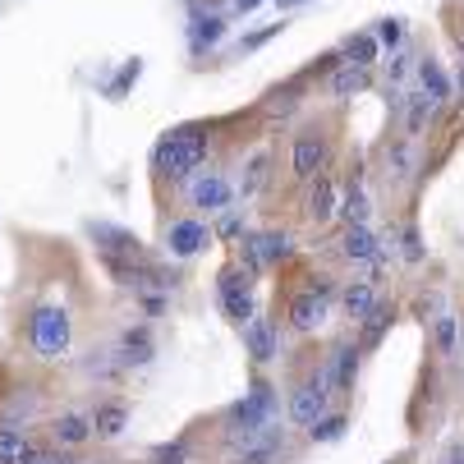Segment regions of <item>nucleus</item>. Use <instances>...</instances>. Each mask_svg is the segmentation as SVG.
I'll use <instances>...</instances> for the list:
<instances>
[{
	"label": "nucleus",
	"instance_id": "1",
	"mask_svg": "<svg viewBox=\"0 0 464 464\" xmlns=\"http://www.w3.org/2000/svg\"><path fill=\"white\" fill-rule=\"evenodd\" d=\"M276 423H281V391H276V382L262 368H253V386L244 391V401L226 405L221 419H217L221 441L230 450V446H244V441H253L262 432H272Z\"/></svg>",
	"mask_w": 464,
	"mask_h": 464
},
{
	"label": "nucleus",
	"instance_id": "2",
	"mask_svg": "<svg viewBox=\"0 0 464 464\" xmlns=\"http://www.w3.org/2000/svg\"><path fill=\"white\" fill-rule=\"evenodd\" d=\"M208 152H212V129L208 124H179L152 148V170H157V179L179 184L193 170H203Z\"/></svg>",
	"mask_w": 464,
	"mask_h": 464
},
{
	"label": "nucleus",
	"instance_id": "3",
	"mask_svg": "<svg viewBox=\"0 0 464 464\" xmlns=\"http://www.w3.org/2000/svg\"><path fill=\"white\" fill-rule=\"evenodd\" d=\"M331 382H326V368H322V359H313V363H304L299 368V377L290 382V401H285V419L295 423V428H313L326 410H331Z\"/></svg>",
	"mask_w": 464,
	"mask_h": 464
},
{
	"label": "nucleus",
	"instance_id": "4",
	"mask_svg": "<svg viewBox=\"0 0 464 464\" xmlns=\"http://www.w3.org/2000/svg\"><path fill=\"white\" fill-rule=\"evenodd\" d=\"M70 336H74V322L60 304H37L28 313V350L42 363H55V359L70 354Z\"/></svg>",
	"mask_w": 464,
	"mask_h": 464
},
{
	"label": "nucleus",
	"instance_id": "5",
	"mask_svg": "<svg viewBox=\"0 0 464 464\" xmlns=\"http://www.w3.org/2000/svg\"><path fill=\"white\" fill-rule=\"evenodd\" d=\"M184 198H188V208L198 217H217L235 203V184H230L226 170H193L184 179Z\"/></svg>",
	"mask_w": 464,
	"mask_h": 464
},
{
	"label": "nucleus",
	"instance_id": "6",
	"mask_svg": "<svg viewBox=\"0 0 464 464\" xmlns=\"http://www.w3.org/2000/svg\"><path fill=\"white\" fill-rule=\"evenodd\" d=\"M217 304H221V313L235 326H244L257 313V304H253V276L239 267V262H230V267L217 272Z\"/></svg>",
	"mask_w": 464,
	"mask_h": 464
},
{
	"label": "nucleus",
	"instance_id": "7",
	"mask_svg": "<svg viewBox=\"0 0 464 464\" xmlns=\"http://www.w3.org/2000/svg\"><path fill=\"white\" fill-rule=\"evenodd\" d=\"M239 336H244V354H248L253 368L267 372V368L281 359V326H276V317L253 313V317L239 326Z\"/></svg>",
	"mask_w": 464,
	"mask_h": 464
},
{
	"label": "nucleus",
	"instance_id": "8",
	"mask_svg": "<svg viewBox=\"0 0 464 464\" xmlns=\"http://www.w3.org/2000/svg\"><path fill=\"white\" fill-rule=\"evenodd\" d=\"M359 363H363V350H359L354 336H345V341H336V345L326 350L322 368H326V382H331V395H336V401H350V395H354Z\"/></svg>",
	"mask_w": 464,
	"mask_h": 464
},
{
	"label": "nucleus",
	"instance_id": "9",
	"mask_svg": "<svg viewBox=\"0 0 464 464\" xmlns=\"http://www.w3.org/2000/svg\"><path fill=\"white\" fill-rule=\"evenodd\" d=\"M331 166V139L322 134V129H304V134H295V148H290V175L299 184L326 175Z\"/></svg>",
	"mask_w": 464,
	"mask_h": 464
},
{
	"label": "nucleus",
	"instance_id": "10",
	"mask_svg": "<svg viewBox=\"0 0 464 464\" xmlns=\"http://www.w3.org/2000/svg\"><path fill=\"white\" fill-rule=\"evenodd\" d=\"M326 317H331V299H317V295H308V290H295V295L285 299V326L295 331L299 341L317 336V331L326 326Z\"/></svg>",
	"mask_w": 464,
	"mask_h": 464
},
{
	"label": "nucleus",
	"instance_id": "11",
	"mask_svg": "<svg viewBox=\"0 0 464 464\" xmlns=\"http://www.w3.org/2000/svg\"><path fill=\"white\" fill-rule=\"evenodd\" d=\"M208 244H212V226H208L203 217H179V221L166 226V253H170L175 262L198 257Z\"/></svg>",
	"mask_w": 464,
	"mask_h": 464
},
{
	"label": "nucleus",
	"instance_id": "12",
	"mask_svg": "<svg viewBox=\"0 0 464 464\" xmlns=\"http://www.w3.org/2000/svg\"><path fill=\"white\" fill-rule=\"evenodd\" d=\"M285 455H290V437H285V428L276 423L272 432H262V437H253V441H244V446H230L226 464H281Z\"/></svg>",
	"mask_w": 464,
	"mask_h": 464
},
{
	"label": "nucleus",
	"instance_id": "13",
	"mask_svg": "<svg viewBox=\"0 0 464 464\" xmlns=\"http://www.w3.org/2000/svg\"><path fill=\"white\" fill-rule=\"evenodd\" d=\"M129 419H134V410H129V401H120V395H106V401H97L88 410V423H92V437L97 441H120Z\"/></svg>",
	"mask_w": 464,
	"mask_h": 464
},
{
	"label": "nucleus",
	"instance_id": "14",
	"mask_svg": "<svg viewBox=\"0 0 464 464\" xmlns=\"http://www.w3.org/2000/svg\"><path fill=\"white\" fill-rule=\"evenodd\" d=\"M395 317H401V304L377 295V304H372V308L354 322V326H359V336H354V341H359V350H363V354H368V350H377V345L386 341V331L395 326Z\"/></svg>",
	"mask_w": 464,
	"mask_h": 464
},
{
	"label": "nucleus",
	"instance_id": "15",
	"mask_svg": "<svg viewBox=\"0 0 464 464\" xmlns=\"http://www.w3.org/2000/svg\"><path fill=\"white\" fill-rule=\"evenodd\" d=\"M46 441L60 446V450H83V446L92 441V423H88V414H83V410H64V414H55L51 428H46Z\"/></svg>",
	"mask_w": 464,
	"mask_h": 464
},
{
	"label": "nucleus",
	"instance_id": "16",
	"mask_svg": "<svg viewBox=\"0 0 464 464\" xmlns=\"http://www.w3.org/2000/svg\"><path fill=\"white\" fill-rule=\"evenodd\" d=\"M152 354H157V345H152V326H148V322L129 326L124 336H120V345H115V359H120V368H124V372H129V368L152 363Z\"/></svg>",
	"mask_w": 464,
	"mask_h": 464
},
{
	"label": "nucleus",
	"instance_id": "17",
	"mask_svg": "<svg viewBox=\"0 0 464 464\" xmlns=\"http://www.w3.org/2000/svg\"><path fill=\"white\" fill-rule=\"evenodd\" d=\"M336 208H341V198H336V184H331V175H317V179H308L304 217H308L313 226H326L331 217H336Z\"/></svg>",
	"mask_w": 464,
	"mask_h": 464
},
{
	"label": "nucleus",
	"instance_id": "18",
	"mask_svg": "<svg viewBox=\"0 0 464 464\" xmlns=\"http://www.w3.org/2000/svg\"><path fill=\"white\" fill-rule=\"evenodd\" d=\"M368 83H372V70H363V64H350V60H341V55H336V64H331V83H326V92L336 97V102H345V97H359Z\"/></svg>",
	"mask_w": 464,
	"mask_h": 464
},
{
	"label": "nucleus",
	"instance_id": "19",
	"mask_svg": "<svg viewBox=\"0 0 464 464\" xmlns=\"http://www.w3.org/2000/svg\"><path fill=\"white\" fill-rule=\"evenodd\" d=\"M377 235L368 230V221H354V226H345V235H341V257L345 262H377Z\"/></svg>",
	"mask_w": 464,
	"mask_h": 464
},
{
	"label": "nucleus",
	"instance_id": "20",
	"mask_svg": "<svg viewBox=\"0 0 464 464\" xmlns=\"http://www.w3.org/2000/svg\"><path fill=\"white\" fill-rule=\"evenodd\" d=\"M46 441L28 437V428H0V464H28Z\"/></svg>",
	"mask_w": 464,
	"mask_h": 464
},
{
	"label": "nucleus",
	"instance_id": "21",
	"mask_svg": "<svg viewBox=\"0 0 464 464\" xmlns=\"http://www.w3.org/2000/svg\"><path fill=\"white\" fill-rule=\"evenodd\" d=\"M432 354H437L441 363H450V359L459 354V317H455L450 308H441V313L432 317Z\"/></svg>",
	"mask_w": 464,
	"mask_h": 464
},
{
	"label": "nucleus",
	"instance_id": "22",
	"mask_svg": "<svg viewBox=\"0 0 464 464\" xmlns=\"http://www.w3.org/2000/svg\"><path fill=\"white\" fill-rule=\"evenodd\" d=\"M253 244H257L262 267H267V272L295 257V235H290V230H262V235H253Z\"/></svg>",
	"mask_w": 464,
	"mask_h": 464
},
{
	"label": "nucleus",
	"instance_id": "23",
	"mask_svg": "<svg viewBox=\"0 0 464 464\" xmlns=\"http://www.w3.org/2000/svg\"><path fill=\"white\" fill-rule=\"evenodd\" d=\"M372 304H377V281H350V285H341V308L350 313V322H359Z\"/></svg>",
	"mask_w": 464,
	"mask_h": 464
},
{
	"label": "nucleus",
	"instance_id": "24",
	"mask_svg": "<svg viewBox=\"0 0 464 464\" xmlns=\"http://www.w3.org/2000/svg\"><path fill=\"white\" fill-rule=\"evenodd\" d=\"M419 83H423V97L432 102V106H441L446 97H450V83H446V74H441V64L428 55V60H419Z\"/></svg>",
	"mask_w": 464,
	"mask_h": 464
},
{
	"label": "nucleus",
	"instance_id": "25",
	"mask_svg": "<svg viewBox=\"0 0 464 464\" xmlns=\"http://www.w3.org/2000/svg\"><path fill=\"white\" fill-rule=\"evenodd\" d=\"M299 92H304V79H290V83H281V88L267 92L262 111H267V115H290V111L299 106Z\"/></svg>",
	"mask_w": 464,
	"mask_h": 464
},
{
	"label": "nucleus",
	"instance_id": "26",
	"mask_svg": "<svg viewBox=\"0 0 464 464\" xmlns=\"http://www.w3.org/2000/svg\"><path fill=\"white\" fill-rule=\"evenodd\" d=\"M345 428H350V414H345V410H326V414L308 428V437H313V441H341Z\"/></svg>",
	"mask_w": 464,
	"mask_h": 464
},
{
	"label": "nucleus",
	"instance_id": "27",
	"mask_svg": "<svg viewBox=\"0 0 464 464\" xmlns=\"http://www.w3.org/2000/svg\"><path fill=\"white\" fill-rule=\"evenodd\" d=\"M148 464H193V437H179L170 446H157L148 455Z\"/></svg>",
	"mask_w": 464,
	"mask_h": 464
},
{
	"label": "nucleus",
	"instance_id": "28",
	"mask_svg": "<svg viewBox=\"0 0 464 464\" xmlns=\"http://www.w3.org/2000/svg\"><path fill=\"white\" fill-rule=\"evenodd\" d=\"M267 166H272V152H257L244 170V184H239V198H253L262 184H267Z\"/></svg>",
	"mask_w": 464,
	"mask_h": 464
},
{
	"label": "nucleus",
	"instance_id": "29",
	"mask_svg": "<svg viewBox=\"0 0 464 464\" xmlns=\"http://www.w3.org/2000/svg\"><path fill=\"white\" fill-rule=\"evenodd\" d=\"M345 55H350V64H363V70H372V64H377V37H372V33L350 37V42H345Z\"/></svg>",
	"mask_w": 464,
	"mask_h": 464
},
{
	"label": "nucleus",
	"instance_id": "30",
	"mask_svg": "<svg viewBox=\"0 0 464 464\" xmlns=\"http://www.w3.org/2000/svg\"><path fill=\"white\" fill-rule=\"evenodd\" d=\"M239 235H244V208H226V212H217L212 239H226V244H235Z\"/></svg>",
	"mask_w": 464,
	"mask_h": 464
},
{
	"label": "nucleus",
	"instance_id": "31",
	"mask_svg": "<svg viewBox=\"0 0 464 464\" xmlns=\"http://www.w3.org/2000/svg\"><path fill=\"white\" fill-rule=\"evenodd\" d=\"M221 33H226V24H221L217 14H193V46H198V51L212 46V42H221Z\"/></svg>",
	"mask_w": 464,
	"mask_h": 464
},
{
	"label": "nucleus",
	"instance_id": "32",
	"mask_svg": "<svg viewBox=\"0 0 464 464\" xmlns=\"http://www.w3.org/2000/svg\"><path fill=\"white\" fill-rule=\"evenodd\" d=\"M410 166H414L410 139H401V143H391V148H386V175H395V179H405V175H410Z\"/></svg>",
	"mask_w": 464,
	"mask_h": 464
},
{
	"label": "nucleus",
	"instance_id": "33",
	"mask_svg": "<svg viewBox=\"0 0 464 464\" xmlns=\"http://www.w3.org/2000/svg\"><path fill=\"white\" fill-rule=\"evenodd\" d=\"M341 217H345V226H354V221H368V198H363V188L359 184H350V193L341 198V208H336Z\"/></svg>",
	"mask_w": 464,
	"mask_h": 464
},
{
	"label": "nucleus",
	"instance_id": "34",
	"mask_svg": "<svg viewBox=\"0 0 464 464\" xmlns=\"http://www.w3.org/2000/svg\"><path fill=\"white\" fill-rule=\"evenodd\" d=\"M401 253H405V262H423V257H428L423 235H419V226H414V221H405V230H401Z\"/></svg>",
	"mask_w": 464,
	"mask_h": 464
},
{
	"label": "nucleus",
	"instance_id": "35",
	"mask_svg": "<svg viewBox=\"0 0 464 464\" xmlns=\"http://www.w3.org/2000/svg\"><path fill=\"white\" fill-rule=\"evenodd\" d=\"M432 111H437V106H432V102H428L423 92H419V97H410V120H405V139H414V134H419V129H423V120H428Z\"/></svg>",
	"mask_w": 464,
	"mask_h": 464
},
{
	"label": "nucleus",
	"instance_id": "36",
	"mask_svg": "<svg viewBox=\"0 0 464 464\" xmlns=\"http://www.w3.org/2000/svg\"><path fill=\"white\" fill-rule=\"evenodd\" d=\"M235 262H239V267H244V272H248L253 281H257L262 272H267V267H262V253H257V244H253V235H248V239L239 244V253H235Z\"/></svg>",
	"mask_w": 464,
	"mask_h": 464
},
{
	"label": "nucleus",
	"instance_id": "37",
	"mask_svg": "<svg viewBox=\"0 0 464 464\" xmlns=\"http://www.w3.org/2000/svg\"><path fill=\"white\" fill-rule=\"evenodd\" d=\"M304 290L317 295V299H336V295H341L336 276H326V272H308V276H304Z\"/></svg>",
	"mask_w": 464,
	"mask_h": 464
},
{
	"label": "nucleus",
	"instance_id": "38",
	"mask_svg": "<svg viewBox=\"0 0 464 464\" xmlns=\"http://www.w3.org/2000/svg\"><path fill=\"white\" fill-rule=\"evenodd\" d=\"M401 42H405V24H401V19H382V24H377V46H391V51H395Z\"/></svg>",
	"mask_w": 464,
	"mask_h": 464
},
{
	"label": "nucleus",
	"instance_id": "39",
	"mask_svg": "<svg viewBox=\"0 0 464 464\" xmlns=\"http://www.w3.org/2000/svg\"><path fill=\"white\" fill-rule=\"evenodd\" d=\"M28 464H79V459H74L70 450H60V446H51V441H46V446H42V450H37Z\"/></svg>",
	"mask_w": 464,
	"mask_h": 464
},
{
	"label": "nucleus",
	"instance_id": "40",
	"mask_svg": "<svg viewBox=\"0 0 464 464\" xmlns=\"http://www.w3.org/2000/svg\"><path fill=\"white\" fill-rule=\"evenodd\" d=\"M441 464H464V441H450L446 455H441Z\"/></svg>",
	"mask_w": 464,
	"mask_h": 464
},
{
	"label": "nucleus",
	"instance_id": "41",
	"mask_svg": "<svg viewBox=\"0 0 464 464\" xmlns=\"http://www.w3.org/2000/svg\"><path fill=\"white\" fill-rule=\"evenodd\" d=\"M253 5H257V0H235V10H239V14H248Z\"/></svg>",
	"mask_w": 464,
	"mask_h": 464
},
{
	"label": "nucleus",
	"instance_id": "42",
	"mask_svg": "<svg viewBox=\"0 0 464 464\" xmlns=\"http://www.w3.org/2000/svg\"><path fill=\"white\" fill-rule=\"evenodd\" d=\"M295 5H304V0H281V10H295Z\"/></svg>",
	"mask_w": 464,
	"mask_h": 464
},
{
	"label": "nucleus",
	"instance_id": "43",
	"mask_svg": "<svg viewBox=\"0 0 464 464\" xmlns=\"http://www.w3.org/2000/svg\"><path fill=\"white\" fill-rule=\"evenodd\" d=\"M386 464H410V455H395V459H386Z\"/></svg>",
	"mask_w": 464,
	"mask_h": 464
},
{
	"label": "nucleus",
	"instance_id": "44",
	"mask_svg": "<svg viewBox=\"0 0 464 464\" xmlns=\"http://www.w3.org/2000/svg\"><path fill=\"white\" fill-rule=\"evenodd\" d=\"M459 60H464V33H459Z\"/></svg>",
	"mask_w": 464,
	"mask_h": 464
}]
</instances>
